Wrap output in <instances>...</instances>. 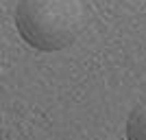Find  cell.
I'll return each mask as SVG.
<instances>
[{"mask_svg":"<svg viewBox=\"0 0 146 140\" xmlns=\"http://www.w3.org/2000/svg\"><path fill=\"white\" fill-rule=\"evenodd\" d=\"M127 140H146V98L140 101L129 114Z\"/></svg>","mask_w":146,"mask_h":140,"instance_id":"7a4b0ae2","label":"cell"},{"mask_svg":"<svg viewBox=\"0 0 146 140\" xmlns=\"http://www.w3.org/2000/svg\"><path fill=\"white\" fill-rule=\"evenodd\" d=\"M85 11L81 0H20L15 29L26 44L42 53H57L76 42Z\"/></svg>","mask_w":146,"mask_h":140,"instance_id":"6da1fadb","label":"cell"}]
</instances>
